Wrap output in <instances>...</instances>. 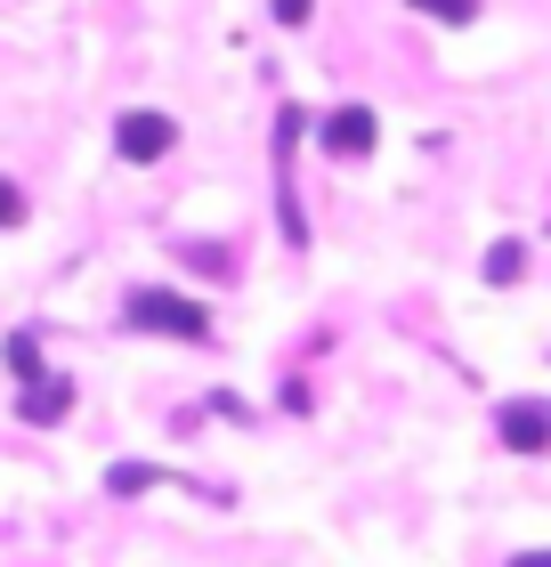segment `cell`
<instances>
[{
	"instance_id": "cell-1",
	"label": "cell",
	"mask_w": 551,
	"mask_h": 567,
	"mask_svg": "<svg viewBox=\"0 0 551 567\" xmlns=\"http://www.w3.org/2000/svg\"><path fill=\"white\" fill-rule=\"evenodd\" d=\"M130 324L171 332V341H203V332H212V317H203L195 300H178V292H130Z\"/></svg>"
},
{
	"instance_id": "cell-2",
	"label": "cell",
	"mask_w": 551,
	"mask_h": 567,
	"mask_svg": "<svg viewBox=\"0 0 551 567\" xmlns=\"http://www.w3.org/2000/svg\"><path fill=\"white\" fill-rule=\"evenodd\" d=\"M494 430H503V446H511V454H543V446H551V405L511 398L503 414H494Z\"/></svg>"
},
{
	"instance_id": "cell-3",
	"label": "cell",
	"mask_w": 551,
	"mask_h": 567,
	"mask_svg": "<svg viewBox=\"0 0 551 567\" xmlns=\"http://www.w3.org/2000/svg\"><path fill=\"white\" fill-rule=\"evenodd\" d=\"M114 146H122V163H154V154H171V114H154V106H139V114H122V131H114Z\"/></svg>"
},
{
	"instance_id": "cell-4",
	"label": "cell",
	"mask_w": 551,
	"mask_h": 567,
	"mask_svg": "<svg viewBox=\"0 0 551 567\" xmlns=\"http://www.w3.org/2000/svg\"><path fill=\"white\" fill-rule=\"evenodd\" d=\"M325 154H340V163H349V154H374V114L365 106L325 114Z\"/></svg>"
},
{
	"instance_id": "cell-5",
	"label": "cell",
	"mask_w": 551,
	"mask_h": 567,
	"mask_svg": "<svg viewBox=\"0 0 551 567\" xmlns=\"http://www.w3.org/2000/svg\"><path fill=\"white\" fill-rule=\"evenodd\" d=\"M65 414V381H49V390H24V422H58Z\"/></svg>"
},
{
	"instance_id": "cell-6",
	"label": "cell",
	"mask_w": 551,
	"mask_h": 567,
	"mask_svg": "<svg viewBox=\"0 0 551 567\" xmlns=\"http://www.w3.org/2000/svg\"><path fill=\"white\" fill-rule=\"evenodd\" d=\"M406 9H422L438 24H470V17H479V0H406Z\"/></svg>"
},
{
	"instance_id": "cell-7",
	"label": "cell",
	"mask_w": 551,
	"mask_h": 567,
	"mask_svg": "<svg viewBox=\"0 0 551 567\" xmlns=\"http://www.w3.org/2000/svg\"><path fill=\"white\" fill-rule=\"evenodd\" d=\"M519 268H528V251H519V244H494L487 251V284H511Z\"/></svg>"
},
{
	"instance_id": "cell-8",
	"label": "cell",
	"mask_w": 551,
	"mask_h": 567,
	"mask_svg": "<svg viewBox=\"0 0 551 567\" xmlns=\"http://www.w3.org/2000/svg\"><path fill=\"white\" fill-rule=\"evenodd\" d=\"M139 486H154V471H146V462H122V471H114V495H139Z\"/></svg>"
},
{
	"instance_id": "cell-9",
	"label": "cell",
	"mask_w": 551,
	"mask_h": 567,
	"mask_svg": "<svg viewBox=\"0 0 551 567\" xmlns=\"http://www.w3.org/2000/svg\"><path fill=\"white\" fill-rule=\"evenodd\" d=\"M9 365H17L24 381H33V373H41V357H33V341H24V332H17V341H9Z\"/></svg>"
},
{
	"instance_id": "cell-10",
	"label": "cell",
	"mask_w": 551,
	"mask_h": 567,
	"mask_svg": "<svg viewBox=\"0 0 551 567\" xmlns=\"http://www.w3.org/2000/svg\"><path fill=\"white\" fill-rule=\"evenodd\" d=\"M17 219H24V195L9 187V178H0V227H17Z\"/></svg>"
},
{
	"instance_id": "cell-11",
	"label": "cell",
	"mask_w": 551,
	"mask_h": 567,
	"mask_svg": "<svg viewBox=\"0 0 551 567\" xmlns=\"http://www.w3.org/2000/svg\"><path fill=\"white\" fill-rule=\"evenodd\" d=\"M276 17L284 24H308V0H276Z\"/></svg>"
}]
</instances>
